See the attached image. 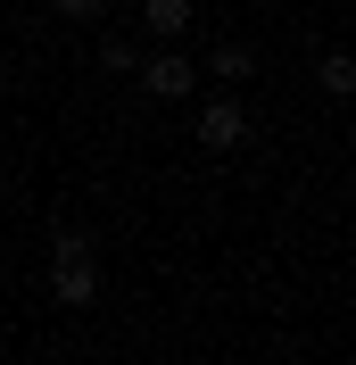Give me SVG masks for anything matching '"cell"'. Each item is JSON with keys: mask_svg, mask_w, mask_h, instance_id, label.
I'll use <instances>...</instances> for the list:
<instances>
[{"mask_svg": "<svg viewBox=\"0 0 356 365\" xmlns=\"http://www.w3.org/2000/svg\"><path fill=\"white\" fill-rule=\"evenodd\" d=\"M207 67H216L224 83H248V75H257V50H241V42H224V50H207Z\"/></svg>", "mask_w": 356, "mask_h": 365, "instance_id": "obj_5", "label": "cell"}, {"mask_svg": "<svg viewBox=\"0 0 356 365\" xmlns=\"http://www.w3.org/2000/svg\"><path fill=\"white\" fill-rule=\"evenodd\" d=\"M50 9H58V17H75V25H83V17H100V9H108V0H50Z\"/></svg>", "mask_w": 356, "mask_h": 365, "instance_id": "obj_7", "label": "cell"}, {"mask_svg": "<svg viewBox=\"0 0 356 365\" xmlns=\"http://www.w3.org/2000/svg\"><path fill=\"white\" fill-rule=\"evenodd\" d=\"M199 141H207V150H241V141H248L241 100H207V108H199Z\"/></svg>", "mask_w": 356, "mask_h": 365, "instance_id": "obj_3", "label": "cell"}, {"mask_svg": "<svg viewBox=\"0 0 356 365\" xmlns=\"http://www.w3.org/2000/svg\"><path fill=\"white\" fill-rule=\"evenodd\" d=\"M141 17H150V34H157V42H174L182 25H191V0H141Z\"/></svg>", "mask_w": 356, "mask_h": 365, "instance_id": "obj_4", "label": "cell"}, {"mask_svg": "<svg viewBox=\"0 0 356 365\" xmlns=\"http://www.w3.org/2000/svg\"><path fill=\"white\" fill-rule=\"evenodd\" d=\"M133 75L150 83V100H191V83H199V67H191L182 50H150V58H141Z\"/></svg>", "mask_w": 356, "mask_h": 365, "instance_id": "obj_2", "label": "cell"}, {"mask_svg": "<svg viewBox=\"0 0 356 365\" xmlns=\"http://www.w3.org/2000/svg\"><path fill=\"white\" fill-rule=\"evenodd\" d=\"M323 91H332V100H348V91H356V58H348V50L323 58Z\"/></svg>", "mask_w": 356, "mask_h": 365, "instance_id": "obj_6", "label": "cell"}, {"mask_svg": "<svg viewBox=\"0 0 356 365\" xmlns=\"http://www.w3.org/2000/svg\"><path fill=\"white\" fill-rule=\"evenodd\" d=\"M50 299L58 307H91L100 299V257H91L83 232H58L50 241Z\"/></svg>", "mask_w": 356, "mask_h": 365, "instance_id": "obj_1", "label": "cell"}]
</instances>
